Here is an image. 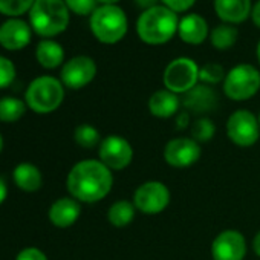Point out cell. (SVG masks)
Returning <instances> with one entry per match:
<instances>
[{"mask_svg": "<svg viewBox=\"0 0 260 260\" xmlns=\"http://www.w3.org/2000/svg\"><path fill=\"white\" fill-rule=\"evenodd\" d=\"M66 185L74 199L93 204L110 193L113 185L112 170H109L101 161L84 159L71 169Z\"/></svg>", "mask_w": 260, "mask_h": 260, "instance_id": "1", "label": "cell"}, {"mask_svg": "<svg viewBox=\"0 0 260 260\" xmlns=\"http://www.w3.org/2000/svg\"><path fill=\"white\" fill-rule=\"evenodd\" d=\"M29 25L42 37L58 36L69 25V8L64 0H36L29 10Z\"/></svg>", "mask_w": 260, "mask_h": 260, "instance_id": "2", "label": "cell"}, {"mask_svg": "<svg viewBox=\"0 0 260 260\" xmlns=\"http://www.w3.org/2000/svg\"><path fill=\"white\" fill-rule=\"evenodd\" d=\"M179 23L176 14L167 7H153L146 10L138 19V36L149 45L167 43L176 32Z\"/></svg>", "mask_w": 260, "mask_h": 260, "instance_id": "3", "label": "cell"}, {"mask_svg": "<svg viewBox=\"0 0 260 260\" xmlns=\"http://www.w3.org/2000/svg\"><path fill=\"white\" fill-rule=\"evenodd\" d=\"M64 98L61 81L54 77L43 75L36 78L26 89L25 101L36 113H51L60 107Z\"/></svg>", "mask_w": 260, "mask_h": 260, "instance_id": "4", "label": "cell"}, {"mask_svg": "<svg viewBox=\"0 0 260 260\" xmlns=\"http://www.w3.org/2000/svg\"><path fill=\"white\" fill-rule=\"evenodd\" d=\"M90 29L93 36L106 45L119 42L127 32V17L115 5H103L90 16Z\"/></svg>", "mask_w": 260, "mask_h": 260, "instance_id": "5", "label": "cell"}, {"mask_svg": "<svg viewBox=\"0 0 260 260\" xmlns=\"http://www.w3.org/2000/svg\"><path fill=\"white\" fill-rule=\"evenodd\" d=\"M260 89V72L251 64L233 68L223 80V92L233 101H245Z\"/></svg>", "mask_w": 260, "mask_h": 260, "instance_id": "6", "label": "cell"}, {"mask_svg": "<svg viewBox=\"0 0 260 260\" xmlns=\"http://www.w3.org/2000/svg\"><path fill=\"white\" fill-rule=\"evenodd\" d=\"M226 135L230 141L239 147L254 146L260 137L258 118L249 110H236L226 121Z\"/></svg>", "mask_w": 260, "mask_h": 260, "instance_id": "7", "label": "cell"}, {"mask_svg": "<svg viewBox=\"0 0 260 260\" xmlns=\"http://www.w3.org/2000/svg\"><path fill=\"white\" fill-rule=\"evenodd\" d=\"M198 64L185 57L170 61L164 71V84L173 93H187L198 84Z\"/></svg>", "mask_w": 260, "mask_h": 260, "instance_id": "8", "label": "cell"}, {"mask_svg": "<svg viewBox=\"0 0 260 260\" xmlns=\"http://www.w3.org/2000/svg\"><path fill=\"white\" fill-rule=\"evenodd\" d=\"M170 204V190L159 181H147L134 193V205L143 214H159Z\"/></svg>", "mask_w": 260, "mask_h": 260, "instance_id": "9", "label": "cell"}, {"mask_svg": "<svg viewBox=\"0 0 260 260\" xmlns=\"http://www.w3.org/2000/svg\"><path fill=\"white\" fill-rule=\"evenodd\" d=\"M100 161L109 170H122L134 159V149L130 143L119 135L106 137L98 149Z\"/></svg>", "mask_w": 260, "mask_h": 260, "instance_id": "10", "label": "cell"}, {"mask_svg": "<svg viewBox=\"0 0 260 260\" xmlns=\"http://www.w3.org/2000/svg\"><path fill=\"white\" fill-rule=\"evenodd\" d=\"M214 260H243L246 255V240L237 230H225L211 243Z\"/></svg>", "mask_w": 260, "mask_h": 260, "instance_id": "11", "label": "cell"}, {"mask_svg": "<svg viewBox=\"0 0 260 260\" xmlns=\"http://www.w3.org/2000/svg\"><path fill=\"white\" fill-rule=\"evenodd\" d=\"M201 158V147L193 138L170 140L164 149V159L175 169H185L196 164Z\"/></svg>", "mask_w": 260, "mask_h": 260, "instance_id": "12", "label": "cell"}, {"mask_svg": "<svg viewBox=\"0 0 260 260\" xmlns=\"http://www.w3.org/2000/svg\"><path fill=\"white\" fill-rule=\"evenodd\" d=\"M95 61L90 57L78 55L64 63L61 69V83L69 89H81L95 78Z\"/></svg>", "mask_w": 260, "mask_h": 260, "instance_id": "13", "label": "cell"}, {"mask_svg": "<svg viewBox=\"0 0 260 260\" xmlns=\"http://www.w3.org/2000/svg\"><path fill=\"white\" fill-rule=\"evenodd\" d=\"M31 25L17 17L0 25V45L8 51H20L31 42Z\"/></svg>", "mask_w": 260, "mask_h": 260, "instance_id": "14", "label": "cell"}, {"mask_svg": "<svg viewBox=\"0 0 260 260\" xmlns=\"http://www.w3.org/2000/svg\"><path fill=\"white\" fill-rule=\"evenodd\" d=\"M184 107L198 115L208 113L216 109L217 106V95L214 89L207 84H196L191 90H188L182 101Z\"/></svg>", "mask_w": 260, "mask_h": 260, "instance_id": "15", "label": "cell"}, {"mask_svg": "<svg viewBox=\"0 0 260 260\" xmlns=\"http://www.w3.org/2000/svg\"><path fill=\"white\" fill-rule=\"evenodd\" d=\"M81 214L80 202L74 198H61L55 201L49 208V220L58 228H68L74 225Z\"/></svg>", "mask_w": 260, "mask_h": 260, "instance_id": "16", "label": "cell"}, {"mask_svg": "<svg viewBox=\"0 0 260 260\" xmlns=\"http://www.w3.org/2000/svg\"><path fill=\"white\" fill-rule=\"evenodd\" d=\"M179 106H181V101H179L178 93H173L169 89L156 90L149 100L150 113L153 116L162 118V119H167V118H172V116L178 115Z\"/></svg>", "mask_w": 260, "mask_h": 260, "instance_id": "17", "label": "cell"}, {"mask_svg": "<svg viewBox=\"0 0 260 260\" xmlns=\"http://www.w3.org/2000/svg\"><path fill=\"white\" fill-rule=\"evenodd\" d=\"M179 36L185 43L201 45L208 36V26L204 17L198 14H188L179 22Z\"/></svg>", "mask_w": 260, "mask_h": 260, "instance_id": "18", "label": "cell"}, {"mask_svg": "<svg viewBox=\"0 0 260 260\" xmlns=\"http://www.w3.org/2000/svg\"><path fill=\"white\" fill-rule=\"evenodd\" d=\"M217 16L228 23L243 22L251 11V0H214Z\"/></svg>", "mask_w": 260, "mask_h": 260, "instance_id": "19", "label": "cell"}, {"mask_svg": "<svg viewBox=\"0 0 260 260\" xmlns=\"http://www.w3.org/2000/svg\"><path fill=\"white\" fill-rule=\"evenodd\" d=\"M13 178H14L16 185L19 188L25 190V191H37L42 187V182H43L40 170L36 166L28 164V162L19 164L14 169Z\"/></svg>", "mask_w": 260, "mask_h": 260, "instance_id": "20", "label": "cell"}, {"mask_svg": "<svg viewBox=\"0 0 260 260\" xmlns=\"http://www.w3.org/2000/svg\"><path fill=\"white\" fill-rule=\"evenodd\" d=\"M36 57L39 63L46 69H55L58 68L64 60V51L63 48L54 42V40H43L39 43L36 49Z\"/></svg>", "mask_w": 260, "mask_h": 260, "instance_id": "21", "label": "cell"}, {"mask_svg": "<svg viewBox=\"0 0 260 260\" xmlns=\"http://www.w3.org/2000/svg\"><path fill=\"white\" fill-rule=\"evenodd\" d=\"M135 213H137V207L134 205V202L118 201L110 205L107 211V220L110 222V225L116 228H124L132 223V220L135 219Z\"/></svg>", "mask_w": 260, "mask_h": 260, "instance_id": "22", "label": "cell"}, {"mask_svg": "<svg viewBox=\"0 0 260 260\" xmlns=\"http://www.w3.org/2000/svg\"><path fill=\"white\" fill-rule=\"evenodd\" d=\"M26 112V103L14 96L0 98V121L14 122L20 119Z\"/></svg>", "mask_w": 260, "mask_h": 260, "instance_id": "23", "label": "cell"}, {"mask_svg": "<svg viewBox=\"0 0 260 260\" xmlns=\"http://www.w3.org/2000/svg\"><path fill=\"white\" fill-rule=\"evenodd\" d=\"M75 143L83 149H95L101 144V135L98 130L90 124H80L74 132Z\"/></svg>", "mask_w": 260, "mask_h": 260, "instance_id": "24", "label": "cell"}, {"mask_svg": "<svg viewBox=\"0 0 260 260\" xmlns=\"http://www.w3.org/2000/svg\"><path fill=\"white\" fill-rule=\"evenodd\" d=\"M237 40V29L228 25H220L211 32V43L216 49H230Z\"/></svg>", "mask_w": 260, "mask_h": 260, "instance_id": "25", "label": "cell"}, {"mask_svg": "<svg viewBox=\"0 0 260 260\" xmlns=\"http://www.w3.org/2000/svg\"><path fill=\"white\" fill-rule=\"evenodd\" d=\"M216 134V125L208 118H199L191 124V137L196 143H207L213 140Z\"/></svg>", "mask_w": 260, "mask_h": 260, "instance_id": "26", "label": "cell"}, {"mask_svg": "<svg viewBox=\"0 0 260 260\" xmlns=\"http://www.w3.org/2000/svg\"><path fill=\"white\" fill-rule=\"evenodd\" d=\"M34 2L36 0H0V13L14 19L29 11Z\"/></svg>", "mask_w": 260, "mask_h": 260, "instance_id": "27", "label": "cell"}, {"mask_svg": "<svg viewBox=\"0 0 260 260\" xmlns=\"http://www.w3.org/2000/svg\"><path fill=\"white\" fill-rule=\"evenodd\" d=\"M225 71L217 63H207L199 69V80L205 84H217L225 80Z\"/></svg>", "mask_w": 260, "mask_h": 260, "instance_id": "28", "label": "cell"}, {"mask_svg": "<svg viewBox=\"0 0 260 260\" xmlns=\"http://www.w3.org/2000/svg\"><path fill=\"white\" fill-rule=\"evenodd\" d=\"M16 78V68L11 60L0 55V89L8 87Z\"/></svg>", "mask_w": 260, "mask_h": 260, "instance_id": "29", "label": "cell"}, {"mask_svg": "<svg viewBox=\"0 0 260 260\" xmlns=\"http://www.w3.org/2000/svg\"><path fill=\"white\" fill-rule=\"evenodd\" d=\"M66 7L74 11L75 14H80V16H87V14H92L96 8V0H64Z\"/></svg>", "mask_w": 260, "mask_h": 260, "instance_id": "30", "label": "cell"}, {"mask_svg": "<svg viewBox=\"0 0 260 260\" xmlns=\"http://www.w3.org/2000/svg\"><path fill=\"white\" fill-rule=\"evenodd\" d=\"M16 260H48V257L39 248H25L19 252Z\"/></svg>", "mask_w": 260, "mask_h": 260, "instance_id": "31", "label": "cell"}, {"mask_svg": "<svg viewBox=\"0 0 260 260\" xmlns=\"http://www.w3.org/2000/svg\"><path fill=\"white\" fill-rule=\"evenodd\" d=\"M162 2L173 13H181V11H185V10L191 8L196 0H162Z\"/></svg>", "mask_w": 260, "mask_h": 260, "instance_id": "32", "label": "cell"}, {"mask_svg": "<svg viewBox=\"0 0 260 260\" xmlns=\"http://www.w3.org/2000/svg\"><path fill=\"white\" fill-rule=\"evenodd\" d=\"M188 119H190V115L187 112H182L176 116V124H178V128H184L188 125Z\"/></svg>", "mask_w": 260, "mask_h": 260, "instance_id": "33", "label": "cell"}, {"mask_svg": "<svg viewBox=\"0 0 260 260\" xmlns=\"http://www.w3.org/2000/svg\"><path fill=\"white\" fill-rule=\"evenodd\" d=\"M252 22H254V25H257L260 28V0L252 8Z\"/></svg>", "mask_w": 260, "mask_h": 260, "instance_id": "34", "label": "cell"}, {"mask_svg": "<svg viewBox=\"0 0 260 260\" xmlns=\"http://www.w3.org/2000/svg\"><path fill=\"white\" fill-rule=\"evenodd\" d=\"M135 2L141 7V8H146V10H150L153 7H158L156 2L158 0H135Z\"/></svg>", "mask_w": 260, "mask_h": 260, "instance_id": "35", "label": "cell"}, {"mask_svg": "<svg viewBox=\"0 0 260 260\" xmlns=\"http://www.w3.org/2000/svg\"><path fill=\"white\" fill-rule=\"evenodd\" d=\"M7 194H8V188H7V184L5 181L0 178V204H2L5 199H7Z\"/></svg>", "mask_w": 260, "mask_h": 260, "instance_id": "36", "label": "cell"}, {"mask_svg": "<svg viewBox=\"0 0 260 260\" xmlns=\"http://www.w3.org/2000/svg\"><path fill=\"white\" fill-rule=\"evenodd\" d=\"M252 249H254V252L260 257V231L254 236V239H252Z\"/></svg>", "mask_w": 260, "mask_h": 260, "instance_id": "37", "label": "cell"}, {"mask_svg": "<svg viewBox=\"0 0 260 260\" xmlns=\"http://www.w3.org/2000/svg\"><path fill=\"white\" fill-rule=\"evenodd\" d=\"M96 2H101L104 5H113L115 2H118V0H96Z\"/></svg>", "mask_w": 260, "mask_h": 260, "instance_id": "38", "label": "cell"}, {"mask_svg": "<svg viewBox=\"0 0 260 260\" xmlns=\"http://www.w3.org/2000/svg\"><path fill=\"white\" fill-rule=\"evenodd\" d=\"M257 58H258V63H260V42L257 45Z\"/></svg>", "mask_w": 260, "mask_h": 260, "instance_id": "39", "label": "cell"}, {"mask_svg": "<svg viewBox=\"0 0 260 260\" xmlns=\"http://www.w3.org/2000/svg\"><path fill=\"white\" fill-rule=\"evenodd\" d=\"M2 149H4V138L0 135V152H2Z\"/></svg>", "mask_w": 260, "mask_h": 260, "instance_id": "40", "label": "cell"}, {"mask_svg": "<svg viewBox=\"0 0 260 260\" xmlns=\"http://www.w3.org/2000/svg\"><path fill=\"white\" fill-rule=\"evenodd\" d=\"M258 124H260V113H258Z\"/></svg>", "mask_w": 260, "mask_h": 260, "instance_id": "41", "label": "cell"}]
</instances>
